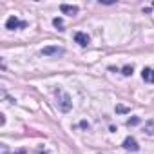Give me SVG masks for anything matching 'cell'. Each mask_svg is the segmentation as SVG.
<instances>
[{
  "mask_svg": "<svg viewBox=\"0 0 154 154\" xmlns=\"http://www.w3.org/2000/svg\"><path fill=\"white\" fill-rule=\"evenodd\" d=\"M54 93H56V105H58V109H60L62 112H69L71 107H72L71 96H69L65 91H62V89H56Z\"/></svg>",
  "mask_w": 154,
  "mask_h": 154,
  "instance_id": "obj_1",
  "label": "cell"
},
{
  "mask_svg": "<svg viewBox=\"0 0 154 154\" xmlns=\"http://www.w3.org/2000/svg\"><path fill=\"white\" fill-rule=\"evenodd\" d=\"M26 26H27V24H26V22H22V20H20L18 17H15V15H13V17H9V18H8V22H6V29H9V31H13V29H24Z\"/></svg>",
  "mask_w": 154,
  "mask_h": 154,
  "instance_id": "obj_2",
  "label": "cell"
},
{
  "mask_svg": "<svg viewBox=\"0 0 154 154\" xmlns=\"http://www.w3.org/2000/svg\"><path fill=\"white\" fill-rule=\"evenodd\" d=\"M42 54L44 56H58V54H63V49L58 45H47L42 49Z\"/></svg>",
  "mask_w": 154,
  "mask_h": 154,
  "instance_id": "obj_3",
  "label": "cell"
},
{
  "mask_svg": "<svg viewBox=\"0 0 154 154\" xmlns=\"http://www.w3.org/2000/svg\"><path fill=\"white\" fill-rule=\"evenodd\" d=\"M74 42H76V44H80L82 47H85V45H89L91 38H89V35H87V33L78 31V33H74Z\"/></svg>",
  "mask_w": 154,
  "mask_h": 154,
  "instance_id": "obj_4",
  "label": "cell"
},
{
  "mask_svg": "<svg viewBox=\"0 0 154 154\" xmlns=\"http://www.w3.org/2000/svg\"><path fill=\"white\" fill-rule=\"evenodd\" d=\"M123 149H125V150H132V152H136V150L140 149V145H138V141H136L132 136H127V138L123 140Z\"/></svg>",
  "mask_w": 154,
  "mask_h": 154,
  "instance_id": "obj_5",
  "label": "cell"
},
{
  "mask_svg": "<svg viewBox=\"0 0 154 154\" xmlns=\"http://www.w3.org/2000/svg\"><path fill=\"white\" fill-rule=\"evenodd\" d=\"M141 78H143V82H147V84H154V69L143 67V71H141Z\"/></svg>",
  "mask_w": 154,
  "mask_h": 154,
  "instance_id": "obj_6",
  "label": "cell"
},
{
  "mask_svg": "<svg viewBox=\"0 0 154 154\" xmlns=\"http://www.w3.org/2000/svg\"><path fill=\"white\" fill-rule=\"evenodd\" d=\"M60 11L69 15V17H74L78 13V6H69V4H60Z\"/></svg>",
  "mask_w": 154,
  "mask_h": 154,
  "instance_id": "obj_7",
  "label": "cell"
},
{
  "mask_svg": "<svg viewBox=\"0 0 154 154\" xmlns=\"http://www.w3.org/2000/svg\"><path fill=\"white\" fill-rule=\"evenodd\" d=\"M132 71H134V67H132V65H125V67L122 69V74H123V76H131V74H132Z\"/></svg>",
  "mask_w": 154,
  "mask_h": 154,
  "instance_id": "obj_8",
  "label": "cell"
},
{
  "mask_svg": "<svg viewBox=\"0 0 154 154\" xmlns=\"http://www.w3.org/2000/svg\"><path fill=\"white\" fill-rule=\"evenodd\" d=\"M116 112L118 114H127V112H131V109L125 107V105H116Z\"/></svg>",
  "mask_w": 154,
  "mask_h": 154,
  "instance_id": "obj_9",
  "label": "cell"
},
{
  "mask_svg": "<svg viewBox=\"0 0 154 154\" xmlns=\"http://www.w3.org/2000/svg\"><path fill=\"white\" fill-rule=\"evenodd\" d=\"M145 132H147V134H154V122H152V120L147 122V125H145Z\"/></svg>",
  "mask_w": 154,
  "mask_h": 154,
  "instance_id": "obj_10",
  "label": "cell"
},
{
  "mask_svg": "<svg viewBox=\"0 0 154 154\" xmlns=\"http://www.w3.org/2000/svg\"><path fill=\"white\" fill-rule=\"evenodd\" d=\"M140 122H141V120H140L138 116H134V118H131V120H127V125H129V127H132V125H138Z\"/></svg>",
  "mask_w": 154,
  "mask_h": 154,
  "instance_id": "obj_11",
  "label": "cell"
},
{
  "mask_svg": "<svg viewBox=\"0 0 154 154\" xmlns=\"http://www.w3.org/2000/svg\"><path fill=\"white\" fill-rule=\"evenodd\" d=\"M53 26H54V27H58V29L62 31V27H63V22H62V18H54V20H53Z\"/></svg>",
  "mask_w": 154,
  "mask_h": 154,
  "instance_id": "obj_12",
  "label": "cell"
},
{
  "mask_svg": "<svg viewBox=\"0 0 154 154\" xmlns=\"http://www.w3.org/2000/svg\"><path fill=\"white\" fill-rule=\"evenodd\" d=\"M80 127H82V129H87V127H89V123H87V122H80Z\"/></svg>",
  "mask_w": 154,
  "mask_h": 154,
  "instance_id": "obj_13",
  "label": "cell"
},
{
  "mask_svg": "<svg viewBox=\"0 0 154 154\" xmlns=\"http://www.w3.org/2000/svg\"><path fill=\"white\" fill-rule=\"evenodd\" d=\"M15 154H26V149H20L18 152H15Z\"/></svg>",
  "mask_w": 154,
  "mask_h": 154,
  "instance_id": "obj_14",
  "label": "cell"
}]
</instances>
